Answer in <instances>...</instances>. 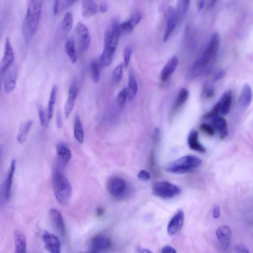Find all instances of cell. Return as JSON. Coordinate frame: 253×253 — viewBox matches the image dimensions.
Here are the masks:
<instances>
[{
  "label": "cell",
  "instance_id": "6da1fadb",
  "mask_svg": "<svg viewBox=\"0 0 253 253\" xmlns=\"http://www.w3.org/2000/svg\"><path fill=\"white\" fill-rule=\"evenodd\" d=\"M220 39L217 33H214L210 39L204 52L195 61L189 69L187 77L197 78L208 70L212 65L218 53Z\"/></svg>",
  "mask_w": 253,
  "mask_h": 253
},
{
  "label": "cell",
  "instance_id": "7a4b0ae2",
  "mask_svg": "<svg viewBox=\"0 0 253 253\" xmlns=\"http://www.w3.org/2000/svg\"><path fill=\"white\" fill-rule=\"evenodd\" d=\"M43 0H28L27 9L24 20L22 32L26 44L29 43L36 33L38 27Z\"/></svg>",
  "mask_w": 253,
  "mask_h": 253
},
{
  "label": "cell",
  "instance_id": "3957f363",
  "mask_svg": "<svg viewBox=\"0 0 253 253\" xmlns=\"http://www.w3.org/2000/svg\"><path fill=\"white\" fill-rule=\"evenodd\" d=\"M53 188L56 199L61 206H67L70 201L72 188L67 177L61 172L56 171L52 179Z\"/></svg>",
  "mask_w": 253,
  "mask_h": 253
},
{
  "label": "cell",
  "instance_id": "277c9868",
  "mask_svg": "<svg viewBox=\"0 0 253 253\" xmlns=\"http://www.w3.org/2000/svg\"><path fill=\"white\" fill-rule=\"evenodd\" d=\"M202 162V161L196 157L184 156L170 163L167 168V171L176 174L190 173L199 167Z\"/></svg>",
  "mask_w": 253,
  "mask_h": 253
},
{
  "label": "cell",
  "instance_id": "5b68a950",
  "mask_svg": "<svg viewBox=\"0 0 253 253\" xmlns=\"http://www.w3.org/2000/svg\"><path fill=\"white\" fill-rule=\"evenodd\" d=\"M119 24L117 18L113 19L109 24L105 34L104 50L114 54L120 35Z\"/></svg>",
  "mask_w": 253,
  "mask_h": 253
},
{
  "label": "cell",
  "instance_id": "8992f818",
  "mask_svg": "<svg viewBox=\"0 0 253 253\" xmlns=\"http://www.w3.org/2000/svg\"><path fill=\"white\" fill-rule=\"evenodd\" d=\"M154 194L165 199L176 197L181 192V188L176 185L166 181L155 183L153 187Z\"/></svg>",
  "mask_w": 253,
  "mask_h": 253
},
{
  "label": "cell",
  "instance_id": "52a82bcc",
  "mask_svg": "<svg viewBox=\"0 0 253 253\" xmlns=\"http://www.w3.org/2000/svg\"><path fill=\"white\" fill-rule=\"evenodd\" d=\"M16 167V161H12L6 180L0 187V201L3 202L9 200L11 195V189L13 178Z\"/></svg>",
  "mask_w": 253,
  "mask_h": 253
},
{
  "label": "cell",
  "instance_id": "ba28073f",
  "mask_svg": "<svg viewBox=\"0 0 253 253\" xmlns=\"http://www.w3.org/2000/svg\"><path fill=\"white\" fill-rule=\"evenodd\" d=\"M165 29L163 41L167 42L173 33L178 20L176 10L171 6L168 7L165 13Z\"/></svg>",
  "mask_w": 253,
  "mask_h": 253
},
{
  "label": "cell",
  "instance_id": "9c48e42d",
  "mask_svg": "<svg viewBox=\"0 0 253 253\" xmlns=\"http://www.w3.org/2000/svg\"><path fill=\"white\" fill-rule=\"evenodd\" d=\"M75 33L81 51L86 52L90 46L91 41L88 27L84 23H78L75 27Z\"/></svg>",
  "mask_w": 253,
  "mask_h": 253
},
{
  "label": "cell",
  "instance_id": "30bf717a",
  "mask_svg": "<svg viewBox=\"0 0 253 253\" xmlns=\"http://www.w3.org/2000/svg\"><path fill=\"white\" fill-rule=\"evenodd\" d=\"M5 73L4 89L7 93H10L14 91L17 85L18 75V67L17 64L14 63Z\"/></svg>",
  "mask_w": 253,
  "mask_h": 253
},
{
  "label": "cell",
  "instance_id": "8fae6325",
  "mask_svg": "<svg viewBox=\"0 0 253 253\" xmlns=\"http://www.w3.org/2000/svg\"><path fill=\"white\" fill-rule=\"evenodd\" d=\"M15 53L11 41L9 38L6 41L4 53L0 64V71L1 73H5L9 68L14 63Z\"/></svg>",
  "mask_w": 253,
  "mask_h": 253
},
{
  "label": "cell",
  "instance_id": "7c38bea8",
  "mask_svg": "<svg viewBox=\"0 0 253 253\" xmlns=\"http://www.w3.org/2000/svg\"><path fill=\"white\" fill-rule=\"evenodd\" d=\"M109 192L115 197H119L126 191L127 187L126 181L122 178L115 177L111 178L108 184Z\"/></svg>",
  "mask_w": 253,
  "mask_h": 253
},
{
  "label": "cell",
  "instance_id": "4fadbf2b",
  "mask_svg": "<svg viewBox=\"0 0 253 253\" xmlns=\"http://www.w3.org/2000/svg\"><path fill=\"white\" fill-rule=\"evenodd\" d=\"M78 92L77 80L73 79L70 85L68 99L65 106L64 112L67 118L69 117L74 109Z\"/></svg>",
  "mask_w": 253,
  "mask_h": 253
},
{
  "label": "cell",
  "instance_id": "5bb4252c",
  "mask_svg": "<svg viewBox=\"0 0 253 253\" xmlns=\"http://www.w3.org/2000/svg\"><path fill=\"white\" fill-rule=\"evenodd\" d=\"M45 248L52 253H60L61 244L59 238L55 235L46 231L42 235Z\"/></svg>",
  "mask_w": 253,
  "mask_h": 253
},
{
  "label": "cell",
  "instance_id": "9a60e30c",
  "mask_svg": "<svg viewBox=\"0 0 253 253\" xmlns=\"http://www.w3.org/2000/svg\"><path fill=\"white\" fill-rule=\"evenodd\" d=\"M184 220V213L182 210H180L170 221L167 231L170 235H174L178 233L182 228Z\"/></svg>",
  "mask_w": 253,
  "mask_h": 253
},
{
  "label": "cell",
  "instance_id": "2e32d148",
  "mask_svg": "<svg viewBox=\"0 0 253 253\" xmlns=\"http://www.w3.org/2000/svg\"><path fill=\"white\" fill-rule=\"evenodd\" d=\"M49 215L54 228L59 234L64 235L66 227L61 213L57 209L53 208L49 210Z\"/></svg>",
  "mask_w": 253,
  "mask_h": 253
},
{
  "label": "cell",
  "instance_id": "e0dca14e",
  "mask_svg": "<svg viewBox=\"0 0 253 253\" xmlns=\"http://www.w3.org/2000/svg\"><path fill=\"white\" fill-rule=\"evenodd\" d=\"M112 242L110 238L104 235H97L94 237L91 243L92 252L96 253L110 249Z\"/></svg>",
  "mask_w": 253,
  "mask_h": 253
},
{
  "label": "cell",
  "instance_id": "ac0fdd59",
  "mask_svg": "<svg viewBox=\"0 0 253 253\" xmlns=\"http://www.w3.org/2000/svg\"><path fill=\"white\" fill-rule=\"evenodd\" d=\"M216 234L222 248L227 250L230 245L231 231L227 226H222L216 230Z\"/></svg>",
  "mask_w": 253,
  "mask_h": 253
},
{
  "label": "cell",
  "instance_id": "d6986e66",
  "mask_svg": "<svg viewBox=\"0 0 253 253\" xmlns=\"http://www.w3.org/2000/svg\"><path fill=\"white\" fill-rule=\"evenodd\" d=\"M178 65L179 59L178 57L174 56L168 61L161 71V81H167L175 72Z\"/></svg>",
  "mask_w": 253,
  "mask_h": 253
},
{
  "label": "cell",
  "instance_id": "ffe728a7",
  "mask_svg": "<svg viewBox=\"0 0 253 253\" xmlns=\"http://www.w3.org/2000/svg\"><path fill=\"white\" fill-rule=\"evenodd\" d=\"M252 99V90L250 84H245L239 98V105L243 110L247 109L251 104Z\"/></svg>",
  "mask_w": 253,
  "mask_h": 253
},
{
  "label": "cell",
  "instance_id": "44dd1931",
  "mask_svg": "<svg viewBox=\"0 0 253 253\" xmlns=\"http://www.w3.org/2000/svg\"><path fill=\"white\" fill-rule=\"evenodd\" d=\"M188 145L192 150L205 153L206 148L199 141L198 134L195 130H192L189 133L187 139Z\"/></svg>",
  "mask_w": 253,
  "mask_h": 253
},
{
  "label": "cell",
  "instance_id": "7402d4cb",
  "mask_svg": "<svg viewBox=\"0 0 253 253\" xmlns=\"http://www.w3.org/2000/svg\"><path fill=\"white\" fill-rule=\"evenodd\" d=\"M232 101V92L230 90L226 91L222 95L219 103L221 108V113L227 115L230 112Z\"/></svg>",
  "mask_w": 253,
  "mask_h": 253
},
{
  "label": "cell",
  "instance_id": "603a6c76",
  "mask_svg": "<svg viewBox=\"0 0 253 253\" xmlns=\"http://www.w3.org/2000/svg\"><path fill=\"white\" fill-rule=\"evenodd\" d=\"M14 240L15 252L24 253L26 252L27 240L25 235L21 231L17 230L14 232Z\"/></svg>",
  "mask_w": 253,
  "mask_h": 253
},
{
  "label": "cell",
  "instance_id": "cb8c5ba5",
  "mask_svg": "<svg viewBox=\"0 0 253 253\" xmlns=\"http://www.w3.org/2000/svg\"><path fill=\"white\" fill-rule=\"evenodd\" d=\"M212 119L213 126L219 132L221 138H224L227 137L229 134V129L226 120L219 115Z\"/></svg>",
  "mask_w": 253,
  "mask_h": 253
},
{
  "label": "cell",
  "instance_id": "d4e9b609",
  "mask_svg": "<svg viewBox=\"0 0 253 253\" xmlns=\"http://www.w3.org/2000/svg\"><path fill=\"white\" fill-rule=\"evenodd\" d=\"M98 8L93 0H84L82 4V15L85 18H90L97 14Z\"/></svg>",
  "mask_w": 253,
  "mask_h": 253
},
{
  "label": "cell",
  "instance_id": "484cf974",
  "mask_svg": "<svg viewBox=\"0 0 253 253\" xmlns=\"http://www.w3.org/2000/svg\"><path fill=\"white\" fill-rule=\"evenodd\" d=\"M57 153L60 160L65 164H67L72 158L69 147L65 143H60L57 146Z\"/></svg>",
  "mask_w": 253,
  "mask_h": 253
},
{
  "label": "cell",
  "instance_id": "4316f807",
  "mask_svg": "<svg viewBox=\"0 0 253 253\" xmlns=\"http://www.w3.org/2000/svg\"><path fill=\"white\" fill-rule=\"evenodd\" d=\"M32 124L33 121L29 120L21 125L17 137V141L20 144H23L26 141Z\"/></svg>",
  "mask_w": 253,
  "mask_h": 253
},
{
  "label": "cell",
  "instance_id": "83f0119b",
  "mask_svg": "<svg viewBox=\"0 0 253 253\" xmlns=\"http://www.w3.org/2000/svg\"><path fill=\"white\" fill-rule=\"evenodd\" d=\"M66 52L69 59L72 64H75L78 61V56L76 50L75 41L72 39H69L65 45Z\"/></svg>",
  "mask_w": 253,
  "mask_h": 253
},
{
  "label": "cell",
  "instance_id": "f1b7e54d",
  "mask_svg": "<svg viewBox=\"0 0 253 253\" xmlns=\"http://www.w3.org/2000/svg\"><path fill=\"white\" fill-rule=\"evenodd\" d=\"M138 91V84L134 74L130 71L129 75L128 88H127V97L130 100L133 99Z\"/></svg>",
  "mask_w": 253,
  "mask_h": 253
},
{
  "label": "cell",
  "instance_id": "f546056e",
  "mask_svg": "<svg viewBox=\"0 0 253 253\" xmlns=\"http://www.w3.org/2000/svg\"><path fill=\"white\" fill-rule=\"evenodd\" d=\"M74 134L77 141L82 144L84 140V132L81 119L78 115L74 119Z\"/></svg>",
  "mask_w": 253,
  "mask_h": 253
},
{
  "label": "cell",
  "instance_id": "4dcf8cb0",
  "mask_svg": "<svg viewBox=\"0 0 253 253\" xmlns=\"http://www.w3.org/2000/svg\"><path fill=\"white\" fill-rule=\"evenodd\" d=\"M57 92L58 87L55 85L52 88L49 99L47 114L48 121H50V120L52 119L53 116L54 109L57 98Z\"/></svg>",
  "mask_w": 253,
  "mask_h": 253
},
{
  "label": "cell",
  "instance_id": "1f68e13d",
  "mask_svg": "<svg viewBox=\"0 0 253 253\" xmlns=\"http://www.w3.org/2000/svg\"><path fill=\"white\" fill-rule=\"evenodd\" d=\"M190 3V0H179L176 10L178 23L181 22L186 14Z\"/></svg>",
  "mask_w": 253,
  "mask_h": 253
},
{
  "label": "cell",
  "instance_id": "d6a6232c",
  "mask_svg": "<svg viewBox=\"0 0 253 253\" xmlns=\"http://www.w3.org/2000/svg\"><path fill=\"white\" fill-rule=\"evenodd\" d=\"M188 96V91L186 88H182L176 99L174 110H177L183 106L186 103Z\"/></svg>",
  "mask_w": 253,
  "mask_h": 253
},
{
  "label": "cell",
  "instance_id": "836d02e7",
  "mask_svg": "<svg viewBox=\"0 0 253 253\" xmlns=\"http://www.w3.org/2000/svg\"><path fill=\"white\" fill-rule=\"evenodd\" d=\"M90 69L92 81L95 83L99 82L100 78L99 66L98 63L95 61H92L90 64Z\"/></svg>",
  "mask_w": 253,
  "mask_h": 253
},
{
  "label": "cell",
  "instance_id": "e575fe53",
  "mask_svg": "<svg viewBox=\"0 0 253 253\" xmlns=\"http://www.w3.org/2000/svg\"><path fill=\"white\" fill-rule=\"evenodd\" d=\"M73 19L72 13H67L63 20L62 23V28L65 32L70 31L73 26Z\"/></svg>",
  "mask_w": 253,
  "mask_h": 253
},
{
  "label": "cell",
  "instance_id": "d590c367",
  "mask_svg": "<svg viewBox=\"0 0 253 253\" xmlns=\"http://www.w3.org/2000/svg\"><path fill=\"white\" fill-rule=\"evenodd\" d=\"M113 54L103 50V54L101 56L99 64L101 67H106L110 66L112 63L114 57Z\"/></svg>",
  "mask_w": 253,
  "mask_h": 253
},
{
  "label": "cell",
  "instance_id": "8d00e7d4",
  "mask_svg": "<svg viewBox=\"0 0 253 253\" xmlns=\"http://www.w3.org/2000/svg\"><path fill=\"white\" fill-rule=\"evenodd\" d=\"M215 94L214 88L209 83L207 82L202 91V95L206 98L209 99L212 97Z\"/></svg>",
  "mask_w": 253,
  "mask_h": 253
},
{
  "label": "cell",
  "instance_id": "74e56055",
  "mask_svg": "<svg viewBox=\"0 0 253 253\" xmlns=\"http://www.w3.org/2000/svg\"><path fill=\"white\" fill-rule=\"evenodd\" d=\"M123 65L116 67L113 73V80L114 83H119L122 80L123 76Z\"/></svg>",
  "mask_w": 253,
  "mask_h": 253
},
{
  "label": "cell",
  "instance_id": "f35d334b",
  "mask_svg": "<svg viewBox=\"0 0 253 253\" xmlns=\"http://www.w3.org/2000/svg\"><path fill=\"white\" fill-rule=\"evenodd\" d=\"M143 15L141 12H137L132 14L131 18L127 20L129 24L134 28L141 22Z\"/></svg>",
  "mask_w": 253,
  "mask_h": 253
},
{
  "label": "cell",
  "instance_id": "ab89813d",
  "mask_svg": "<svg viewBox=\"0 0 253 253\" xmlns=\"http://www.w3.org/2000/svg\"><path fill=\"white\" fill-rule=\"evenodd\" d=\"M221 113V108L219 102L208 113L206 114L204 117L206 119L213 118L219 115Z\"/></svg>",
  "mask_w": 253,
  "mask_h": 253
},
{
  "label": "cell",
  "instance_id": "60d3db41",
  "mask_svg": "<svg viewBox=\"0 0 253 253\" xmlns=\"http://www.w3.org/2000/svg\"><path fill=\"white\" fill-rule=\"evenodd\" d=\"M127 97V88H123L119 92L117 97V103L120 108L122 109L124 106Z\"/></svg>",
  "mask_w": 253,
  "mask_h": 253
},
{
  "label": "cell",
  "instance_id": "b9f144b4",
  "mask_svg": "<svg viewBox=\"0 0 253 253\" xmlns=\"http://www.w3.org/2000/svg\"><path fill=\"white\" fill-rule=\"evenodd\" d=\"M132 54V48L130 46H127L124 50V66L126 68L129 65L131 56Z\"/></svg>",
  "mask_w": 253,
  "mask_h": 253
},
{
  "label": "cell",
  "instance_id": "7bdbcfd3",
  "mask_svg": "<svg viewBox=\"0 0 253 253\" xmlns=\"http://www.w3.org/2000/svg\"><path fill=\"white\" fill-rule=\"evenodd\" d=\"M200 130L211 136H214L215 134L214 127L207 123L201 124Z\"/></svg>",
  "mask_w": 253,
  "mask_h": 253
},
{
  "label": "cell",
  "instance_id": "ee69618b",
  "mask_svg": "<svg viewBox=\"0 0 253 253\" xmlns=\"http://www.w3.org/2000/svg\"><path fill=\"white\" fill-rule=\"evenodd\" d=\"M37 109L40 123L42 126H44L46 122L45 111L43 108L40 105L37 106Z\"/></svg>",
  "mask_w": 253,
  "mask_h": 253
},
{
  "label": "cell",
  "instance_id": "f6af8a7d",
  "mask_svg": "<svg viewBox=\"0 0 253 253\" xmlns=\"http://www.w3.org/2000/svg\"><path fill=\"white\" fill-rule=\"evenodd\" d=\"M138 179L142 181H147L150 179V174L145 170H141L138 175Z\"/></svg>",
  "mask_w": 253,
  "mask_h": 253
},
{
  "label": "cell",
  "instance_id": "bcb514c9",
  "mask_svg": "<svg viewBox=\"0 0 253 253\" xmlns=\"http://www.w3.org/2000/svg\"><path fill=\"white\" fill-rule=\"evenodd\" d=\"M226 75V71L224 70H220L216 73L213 76V81H218L223 78Z\"/></svg>",
  "mask_w": 253,
  "mask_h": 253
},
{
  "label": "cell",
  "instance_id": "7dc6e473",
  "mask_svg": "<svg viewBox=\"0 0 253 253\" xmlns=\"http://www.w3.org/2000/svg\"><path fill=\"white\" fill-rule=\"evenodd\" d=\"M77 0H63L62 3V8L66 10L74 4Z\"/></svg>",
  "mask_w": 253,
  "mask_h": 253
},
{
  "label": "cell",
  "instance_id": "c3c4849f",
  "mask_svg": "<svg viewBox=\"0 0 253 253\" xmlns=\"http://www.w3.org/2000/svg\"><path fill=\"white\" fill-rule=\"evenodd\" d=\"M235 250L238 253H249L248 248L244 245L240 244L237 245L235 247Z\"/></svg>",
  "mask_w": 253,
  "mask_h": 253
},
{
  "label": "cell",
  "instance_id": "681fc988",
  "mask_svg": "<svg viewBox=\"0 0 253 253\" xmlns=\"http://www.w3.org/2000/svg\"><path fill=\"white\" fill-rule=\"evenodd\" d=\"M163 253H176L175 249L170 246H165L161 250Z\"/></svg>",
  "mask_w": 253,
  "mask_h": 253
},
{
  "label": "cell",
  "instance_id": "f907efd6",
  "mask_svg": "<svg viewBox=\"0 0 253 253\" xmlns=\"http://www.w3.org/2000/svg\"><path fill=\"white\" fill-rule=\"evenodd\" d=\"M213 216L215 219H218L221 216V209L219 206H215L213 210Z\"/></svg>",
  "mask_w": 253,
  "mask_h": 253
},
{
  "label": "cell",
  "instance_id": "816d5d0a",
  "mask_svg": "<svg viewBox=\"0 0 253 253\" xmlns=\"http://www.w3.org/2000/svg\"><path fill=\"white\" fill-rule=\"evenodd\" d=\"M60 0H54L53 12L55 16L57 15L59 11Z\"/></svg>",
  "mask_w": 253,
  "mask_h": 253
},
{
  "label": "cell",
  "instance_id": "f5cc1de1",
  "mask_svg": "<svg viewBox=\"0 0 253 253\" xmlns=\"http://www.w3.org/2000/svg\"><path fill=\"white\" fill-rule=\"evenodd\" d=\"M57 127L59 129H61L63 126V120L62 115L60 113L57 115V121H56Z\"/></svg>",
  "mask_w": 253,
  "mask_h": 253
},
{
  "label": "cell",
  "instance_id": "db71d44e",
  "mask_svg": "<svg viewBox=\"0 0 253 253\" xmlns=\"http://www.w3.org/2000/svg\"><path fill=\"white\" fill-rule=\"evenodd\" d=\"M108 5L104 3L101 5L99 7V10L101 13L105 14L107 13L108 11Z\"/></svg>",
  "mask_w": 253,
  "mask_h": 253
},
{
  "label": "cell",
  "instance_id": "11a10c76",
  "mask_svg": "<svg viewBox=\"0 0 253 253\" xmlns=\"http://www.w3.org/2000/svg\"><path fill=\"white\" fill-rule=\"evenodd\" d=\"M205 2L206 0H198V9L199 11H201L203 9L205 6Z\"/></svg>",
  "mask_w": 253,
  "mask_h": 253
},
{
  "label": "cell",
  "instance_id": "9f6ffc18",
  "mask_svg": "<svg viewBox=\"0 0 253 253\" xmlns=\"http://www.w3.org/2000/svg\"><path fill=\"white\" fill-rule=\"evenodd\" d=\"M218 0H210L209 4V8L211 9L213 8L217 3Z\"/></svg>",
  "mask_w": 253,
  "mask_h": 253
},
{
  "label": "cell",
  "instance_id": "6f0895ef",
  "mask_svg": "<svg viewBox=\"0 0 253 253\" xmlns=\"http://www.w3.org/2000/svg\"><path fill=\"white\" fill-rule=\"evenodd\" d=\"M96 212L97 215L98 216H102L104 213V210L102 208H97Z\"/></svg>",
  "mask_w": 253,
  "mask_h": 253
},
{
  "label": "cell",
  "instance_id": "680465c9",
  "mask_svg": "<svg viewBox=\"0 0 253 253\" xmlns=\"http://www.w3.org/2000/svg\"><path fill=\"white\" fill-rule=\"evenodd\" d=\"M140 252L141 253H152V252L148 249H142L141 251H140Z\"/></svg>",
  "mask_w": 253,
  "mask_h": 253
}]
</instances>
